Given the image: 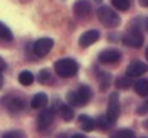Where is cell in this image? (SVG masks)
I'll return each instance as SVG.
<instances>
[{"label":"cell","mask_w":148,"mask_h":138,"mask_svg":"<svg viewBox=\"0 0 148 138\" xmlns=\"http://www.w3.org/2000/svg\"><path fill=\"white\" fill-rule=\"evenodd\" d=\"M92 98V89L86 85H82L78 91L68 92V102L73 106H85Z\"/></svg>","instance_id":"6da1fadb"},{"label":"cell","mask_w":148,"mask_h":138,"mask_svg":"<svg viewBox=\"0 0 148 138\" xmlns=\"http://www.w3.org/2000/svg\"><path fill=\"white\" fill-rule=\"evenodd\" d=\"M55 72L60 78H72L78 73V63L71 58L59 59L55 63Z\"/></svg>","instance_id":"7a4b0ae2"},{"label":"cell","mask_w":148,"mask_h":138,"mask_svg":"<svg viewBox=\"0 0 148 138\" xmlns=\"http://www.w3.org/2000/svg\"><path fill=\"white\" fill-rule=\"evenodd\" d=\"M97 16H98L99 22L105 27H116L121 23L119 14L115 10H112L111 7H108V6H101L98 9V12H97Z\"/></svg>","instance_id":"3957f363"},{"label":"cell","mask_w":148,"mask_h":138,"mask_svg":"<svg viewBox=\"0 0 148 138\" xmlns=\"http://www.w3.org/2000/svg\"><path fill=\"white\" fill-rule=\"evenodd\" d=\"M121 114V104H119V96L118 93H111L108 99V109H106V119L109 124H115L118 117Z\"/></svg>","instance_id":"277c9868"},{"label":"cell","mask_w":148,"mask_h":138,"mask_svg":"<svg viewBox=\"0 0 148 138\" xmlns=\"http://www.w3.org/2000/svg\"><path fill=\"white\" fill-rule=\"evenodd\" d=\"M122 43L127 46H131V47H137V49L141 47L144 45V36H143L141 29L135 27V26H131V29L122 38Z\"/></svg>","instance_id":"5b68a950"},{"label":"cell","mask_w":148,"mask_h":138,"mask_svg":"<svg viewBox=\"0 0 148 138\" xmlns=\"http://www.w3.org/2000/svg\"><path fill=\"white\" fill-rule=\"evenodd\" d=\"M0 104L3 105L4 109H7L9 112H17L20 109H23L25 106V101L19 96H14V95H9V96H4Z\"/></svg>","instance_id":"8992f818"},{"label":"cell","mask_w":148,"mask_h":138,"mask_svg":"<svg viewBox=\"0 0 148 138\" xmlns=\"http://www.w3.org/2000/svg\"><path fill=\"white\" fill-rule=\"evenodd\" d=\"M52 47H53V39H50V38H42V39H39V41L35 42L33 52H35L36 56L42 58V56H46L49 53L50 50H52Z\"/></svg>","instance_id":"52a82bcc"},{"label":"cell","mask_w":148,"mask_h":138,"mask_svg":"<svg viewBox=\"0 0 148 138\" xmlns=\"http://www.w3.org/2000/svg\"><path fill=\"white\" fill-rule=\"evenodd\" d=\"M148 72V65L141 60H134L127 66V76L128 78H137Z\"/></svg>","instance_id":"ba28073f"},{"label":"cell","mask_w":148,"mask_h":138,"mask_svg":"<svg viewBox=\"0 0 148 138\" xmlns=\"http://www.w3.org/2000/svg\"><path fill=\"white\" fill-rule=\"evenodd\" d=\"M91 10H92V6H91V1H88V0H76L73 4V13L79 19L89 17Z\"/></svg>","instance_id":"9c48e42d"},{"label":"cell","mask_w":148,"mask_h":138,"mask_svg":"<svg viewBox=\"0 0 148 138\" xmlns=\"http://www.w3.org/2000/svg\"><path fill=\"white\" fill-rule=\"evenodd\" d=\"M121 52L116 50V49H106V50H102L99 53L98 59L101 63L103 65H112V63H116L119 59H121Z\"/></svg>","instance_id":"30bf717a"},{"label":"cell","mask_w":148,"mask_h":138,"mask_svg":"<svg viewBox=\"0 0 148 138\" xmlns=\"http://www.w3.org/2000/svg\"><path fill=\"white\" fill-rule=\"evenodd\" d=\"M55 119V111L53 109H43L39 115H38V128L40 131L48 130L50 127V124Z\"/></svg>","instance_id":"8fae6325"},{"label":"cell","mask_w":148,"mask_h":138,"mask_svg":"<svg viewBox=\"0 0 148 138\" xmlns=\"http://www.w3.org/2000/svg\"><path fill=\"white\" fill-rule=\"evenodd\" d=\"M99 32L98 30H88V32H85V33H82L81 35V38H79V46L81 47H88V46L94 45L95 42H98L99 41Z\"/></svg>","instance_id":"7c38bea8"},{"label":"cell","mask_w":148,"mask_h":138,"mask_svg":"<svg viewBox=\"0 0 148 138\" xmlns=\"http://www.w3.org/2000/svg\"><path fill=\"white\" fill-rule=\"evenodd\" d=\"M30 105H32V108H35V109L45 108V106L48 105V95H46V93H43V92H39V93H36V95L32 98V101H30Z\"/></svg>","instance_id":"4fadbf2b"},{"label":"cell","mask_w":148,"mask_h":138,"mask_svg":"<svg viewBox=\"0 0 148 138\" xmlns=\"http://www.w3.org/2000/svg\"><path fill=\"white\" fill-rule=\"evenodd\" d=\"M97 78H98V84H99V89L101 91H106L111 87V79H112L111 73L102 71V72H99L97 75Z\"/></svg>","instance_id":"5bb4252c"},{"label":"cell","mask_w":148,"mask_h":138,"mask_svg":"<svg viewBox=\"0 0 148 138\" xmlns=\"http://www.w3.org/2000/svg\"><path fill=\"white\" fill-rule=\"evenodd\" d=\"M79 124H81V128L84 131H86V133L94 131L95 127H97L95 125V121L91 117H88V115H79Z\"/></svg>","instance_id":"9a60e30c"},{"label":"cell","mask_w":148,"mask_h":138,"mask_svg":"<svg viewBox=\"0 0 148 138\" xmlns=\"http://www.w3.org/2000/svg\"><path fill=\"white\" fill-rule=\"evenodd\" d=\"M33 79H35V76H33V73H32L30 71H22V72L19 73V82H20L23 87L32 85V84H33Z\"/></svg>","instance_id":"2e32d148"},{"label":"cell","mask_w":148,"mask_h":138,"mask_svg":"<svg viewBox=\"0 0 148 138\" xmlns=\"http://www.w3.org/2000/svg\"><path fill=\"white\" fill-rule=\"evenodd\" d=\"M135 92L140 95V96H147L148 95V79H140L135 82L134 85Z\"/></svg>","instance_id":"e0dca14e"},{"label":"cell","mask_w":148,"mask_h":138,"mask_svg":"<svg viewBox=\"0 0 148 138\" xmlns=\"http://www.w3.org/2000/svg\"><path fill=\"white\" fill-rule=\"evenodd\" d=\"M60 115H62V118H63L65 122H69V121L73 119L75 112H73L72 106H69V105H62V106H60Z\"/></svg>","instance_id":"ac0fdd59"},{"label":"cell","mask_w":148,"mask_h":138,"mask_svg":"<svg viewBox=\"0 0 148 138\" xmlns=\"http://www.w3.org/2000/svg\"><path fill=\"white\" fill-rule=\"evenodd\" d=\"M12 39H13L12 30H10L4 23L0 22V41H1V42H10Z\"/></svg>","instance_id":"d6986e66"},{"label":"cell","mask_w":148,"mask_h":138,"mask_svg":"<svg viewBox=\"0 0 148 138\" xmlns=\"http://www.w3.org/2000/svg\"><path fill=\"white\" fill-rule=\"evenodd\" d=\"M131 85H132V81H131V78H128V76H119V78L116 79V82H115V87H116L118 89H128Z\"/></svg>","instance_id":"ffe728a7"},{"label":"cell","mask_w":148,"mask_h":138,"mask_svg":"<svg viewBox=\"0 0 148 138\" xmlns=\"http://www.w3.org/2000/svg\"><path fill=\"white\" fill-rule=\"evenodd\" d=\"M38 79L40 84H50L52 81V73H50L49 69H42L38 75Z\"/></svg>","instance_id":"44dd1931"},{"label":"cell","mask_w":148,"mask_h":138,"mask_svg":"<svg viewBox=\"0 0 148 138\" xmlns=\"http://www.w3.org/2000/svg\"><path fill=\"white\" fill-rule=\"evenodd\" d=\"M130 0H112V6L116 9V10H121V12H125L130 9Z\"/></svg>","instance_id":"7402d4cb"},{"label":"cell","mask_w":148,"mask_h":138,"mask_svg":"<svg viewBox=\"0 0 148 138\" xmlns=\"http://www.w3.org/2000/svg\"><path fill=\"white\" fill-rule=\"evenodd\" d=\"M111 138H135V133L125 128V130H119L115 134H112Z\"/></svg>","instance_id":"603a6c76"},{"label":"cell","mask_w":148,"mask_h":138,"mask_svg":"<svg viewBox=\"0 0 148 138\" xmlns=\"http://www.w3.org/2000/svg\"><path fill=\"white\" fill-rule=\"evenodd\" d=\"M3 138H26V135L23 131H9L3 135Z\"/></svg>","instance_id":"cb8c5ba5"},{"label":"cell","mask_w":148,"mask_h":138,"mask_svg":"<svg viewBox=\"0 0 148 138\" xmlns=\"http://www.w3.org/2000/svg\"><path fill=\"white\" fill-rule=\"evenodd\" d=\"M95 125H98L101 130H106V128H108L111 124L108 122V119H106L105 117H101V118H98V121L95 122Z\"/></svg>","instance_id":"d4e9b609"},{"label":"cell","mask_w":148,"mask_h":138,"mask_svg":"<svg viewBox=\"0 0 148 138\" xmlns=\"http://www.w3.org/2000/svg\"><path fill=\"white\" fill-rule=\"evenodd\" d=\"M148 111V101H147V104H144L141 108H138V112L140 114H144V112H147Z\"/></svg>","instance_id":"484cf974"},{"label":"cell","mask_w":148,"mask_h":138,"mask_svg":"<svg viewBox=\"0 0 148 138\" xmlns=\"http://www.w3.org/2000/svg\"><path fill=\"white\" fill-rule=\"evenodd\" d=\"M4 69H6V62H4V59L0 56V73H1Z\"/></svg>","instance_id":"4316f807"},{"label":"cell","mask_w":148,"mask_h":138,"mask_svg":"<svg viewBox=\"0 0 148 138\" xmlns=\"http://www.w3.org/2000/svg\"><path fill=\"white\" fill-rule=\"evenodd\" d=\"M143 27H144V29H147V30H148V17H147V19H144V20H143Z\"/></svg>","instance_id":"83f0119b"},{"label":"cell","mask_w":148,"mask_h":138,"mask_svg":"<svg viewBox=\"0 0 148 138\" xmlns=\"http://www.w3.org/2000/svg\"><path fill=\"white\" fill-rule=\"evenodd\" d=\"M140 4L143 7H148V0H140Z\"/></svg>","instance_id":"f1b7e54d"},{"label":"cell","mask_w":148,"mask_h":138,"mask_svg":"<svg viewBox=\"0 0 148 138\" xmlns=\"http://www.w3.org/2000/svg\"><path fill=\"white\" fill-rule=\"evenodd\" d=\"M3 82H4V79H3V76H1V73H0V89L3 88Z\"/></svg>","instance_id":"f546056e"},{"label":"cell","mask_w":148,"mask_h":138,"mask_svg":"<svg viewBox=\"0 0 148 138\" xmlns=\"http://www.w3.org/2000/svg\"><path fill=\"white\" fill-rule=\"evenodd\" d=\"M72 138H86L85 135H81V134H76V135H73Z\"/></svg>","instance_id":"4dcf8cb0"},{"label":"cell","mask_w":148,"mask_h":138,"mask_svg":"<svg viewBox=\"0 0 148 138\" xmlns=\"http://www.w3.org/2000/svg\"><path fill=\"white\" fill-rule=\"evenodd\" d=\"M144 127H147V128H148V121H145V122H144Z\"/></svg>","instance_id":"1f68e13d"},{"label":"cell","mask_w":148,"mask_h":138,"mask_svg":"<svg viewBox=\"0 0 148 138\" xmlns=\"http://www.w3.org/2000/svg\"><path fill=\"white\" fill-rule=\"evenodd\" d=\"M95 1H97V3H101V1H102V0H95Z\"/></svg>","instance_id":"d6a6232c"},{"label":"cell","mask_w":148,"mask_h":138,"mask_svg":"<svg viewBox=\"0 0 148 138\" xmlns=\"http://www.w3.org/2000/svg\"><path fill=\"white\" fill-rule=\"evenodd\" d=\"M145 55H147V59H148V49H147V52H145Z\"/></svg>","instance_id":"836d02e7"}]
</instances>
